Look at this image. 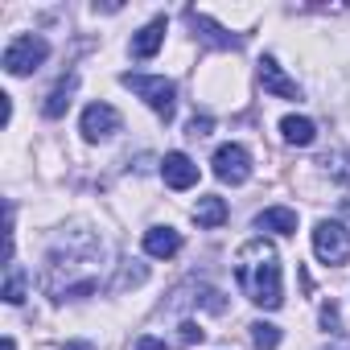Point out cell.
<instances>
[{"label": "cell", "mask_w": 350, "mask_h": 350, "mask_svg": "<svg viewBox=\"0 0 350 350\" xmlns=\"http://www.w3.org/2000/svg\"><path fill=\"white\" fill-rule=\"evenodd\" d=\"M103 256V243L75 227L66 235H58V243L50 247L46 256V293L54 301H79V297H91L99 288V276H95V264Z\"/></svg>", "instance_id": "6da1fadb"}, {"label": "cell", "mask_w": 350, "mask_h": 350, "mask_svg": "<svg viewBox=\"0 0 350 350\" xmlns=\"http://www.w3.org/2000/svg\"><path fill=\"white\" fill-rule=\"evenodd\" d=\"M235 280L243 288V297L260 309H280L284 305V288H280V256L272 247V239L256 235L239 247L235 256Z\"/></svg>", "instance_id": "7a4b0ae2"}, {"label": "cell", "mask_w": 350, "mask_h": 350, "mask_svg": "<svg viewBox=\"0 0 350 350\" xmlns=\"http://www.w3.org/2000/svg\"><path fill=\"white\" fill-rule=\"evenodd\" d=\"M120 83L128 87V91H136L161 120H173V107H178V87H173L165 75H120Z\"/></svg>", "instance_id": "3957f363"}, {"label": "cell", "mask_w": 350, "mask_h": 350, "mask_svg": "<svg viewBox=\"0 0 350 350\" xmlns=\"http://www.w3.org/2000/svg\"><path fill=\"white\" fill-rule=\"evenodd\" d=\"M46 58H50V42L38 38V33H21V38H13V42L5 46L0 66H5V75H13V79H25V75H33Z\"/></svg>", "instance_id": "277c9868"}, {"label": "cell", "mask_w": 350, "mask_h": 350, "mask_svg": "<svg viewBox=\"0 0 350 350\" xmlns=\"http://www.w3.org/2000/svg\"><path fill=\"white\" fill-rule=\"evenodd\" d=\"M313 256L321 260V264H346L350 260V231L338 223V219H321L317 227H313Z\"/></svg>", "instance_id": "5b68a950"}, {"label": "cell", "mask_w": 350, "mask_h": 350, "mask_svg": "<svg viewBox=\"0 0 350 350\" xmlns=\"http://www.w3.org/2000/svg\"><path fill=\"white\" fill-rule=\"evenodd\" d=\"M211 165H215V178L223 186H243L252 178V152L243 144H219Z\"/></svg>", "instance_id": "8992f818"}, {"label": "cell", "mask_w": 350, "mask_h": 350, "mask_svg": "<svg viewBox=\"0 0 350 350\" xmlns=\"http://www.w3.org/2000/svg\"><path fill=\"white\" fill-rule=\"evenodd\" d=\"M79 132H83V140H91V144L111 140V136L120 132V111H116L111 103H91V107H83Z\"/></svg>", "instance_id": "52a82bcc"}, {"label": "cell", "mask_w": 350, "mask_h": 350, "mask_svg": "<svg viewBox=\"0 0 350 350\" xmlns=\"http://www.w3.org/2000/svg\"><path fill=\"white\" fill-rule=\"evenodd\" d=\"M256 79H260V87H264L268 95H276V99H301L297 79H288V75H284V66H280L272 54H264V58L256 62Z\"/></svg>", "instance_id": "ba28073f"}, {"label": "cell", "mask_w": 350, "mask_h": 350, "mask_svg": "<svg viewBox=\"0 0 350 350\" xmlns=\"http://www.w3.org/2000/svg\"><path fill=\"white\" fill-rule=\"evenodd\" d=\"M186 21L194 25V33H198L206 46H219V50H243V33H227V29H223V25H215L206 13L186 9Z\"/></svg>", "instance_id": "9c48e42d"}, {"label": "cell", "mask_w": 350, "mask_h": 350, "mask_svg": "<svg viewBox=\"0 0 350 350\" xmlns=\"http://www.w3.org/2000/svg\"><path fill=\"white\" fill-rule=\"evenodd\" d=\"M161 178H165L169 190H190V186H198V165H194L186 152H165Z\"/></svg>", "instance_id": "30bf717a"}, {"label": "cell", "mask_w": 350, "mask_h": 350, "mask_svg": "<svg viewBox=\"0 0 350 350\" xmlns=\"http://www.w3.org/2000/svg\"><path fill=\"white\" fill-rule=\"evenodd\" d=\"M144 252L152 260H173L182 252V231H173V227H148L144 231Z\"/></svg>", "instance_id": "8fae6325"}, {"label": "cell", "mask_w": 350, "mask_h": 350, "mask_svg": "<svg viewBox=\"0 0 350 350\" xmlns=\"http://www.w3.org/2000/svg\"><path fill=\"white\" fill-rule=\"evenodd\" d=\"M161 46H165V17H157V21H148L140 33H132V46H128V50H132V58L144 62V58H152Z\"/></svg>", "instance_id": "7c38bea8"}, {"label": "cell", "mask_w": 350, "mask_h": 350, "mask_svg": "<svg viewBox=\"0 0 350 350\" xmlns=\"http://www.w3.org/2000/svg\"><path fill=\"white\" fill-rule=\"evenodd\" d=\"M75 91H79V75H66V79H58V87H54V91L46 95V103H42L46 120H58V116H66V107H70Z\"/></svg>", "instance_id": "4fadbf2b"}, {"label": "cell", "mask_w": 350, "mask_h": 350, "mask_svg": "<svg viewBox=\"0 0 350 350\" xmlns=\"http://www.w3.org/2000/svg\"><path fill=\"white\" fill-rule=\"evenodd\" d=\"M256 231H276V235H297V211L288 206H268L256 215Z\"/></svg>", "instance_id": "5bb4252c"}, {"label": "cell", "mask_w": 350, "mask_h": 350, "mask_svg": "<svg viewBox=\"0 0 350 350\" xmlns=\"http://www.w3.org/2000/svg\"><path fill=\"white\" fill-rule=\"evenodd\" d=\"M194 223L206 227V231L223 227V223H227V202H223L219 194H202V198L194 202Z\"/></svg>", "instance_id": "9a60e30c"}, {"label": "cell", "mask_w": 350, "mask_h": 350, "mask_svg": "<svg viewBox=\"0 0 350 350\" xmlns=\"http://www.w3.org/2000/svg\"><path fill=\"white\" fill-rule=\"evenodd\" d=\"M0 297H5L9 305H21L25 297H29V272L13 260V264H5V284H0Z\"/></svg>", "instance_id": "2e32d148"}, {"label": "cell", "mask_w": 350, "mask_h": 350, "mask_svg": "<svg viewBox=\"0 0 350 350\" xmlns=\"http://www.w3.org/2000/svg\"><path fill=\"white\" fill-rule=\"evenodd\" d=\"M280 136H284V144L305 148V144H313V140H317V124H313V120H305V116H284V120H280Z\"/></svg>", "instance_id": "e0dca14e"}, {"label": "cell", "mask_w": 350, "mask_h": 350, "mask_svg": "<svg viewBox=\"0 0 350 350\" xmlns=\"http://www.w3.org/2000/svg\"><path fill=\"white\" fill-rule=\"evenodd\" d=\"M144 280H148V268L136 264V260H124V268H120V276L111 280V288L120 293V288H128V284H144Z\"/></svg>", "instance_id": "ac0fdd59"}, {"label": "cell", "mask_w": 350, "mask_h": 350, "mask_svg": "<svg viewBox=\"0 0 350 350\" xmlns=\"http://www.w3.org/2000/svg\"><path fill=\"white\" fill-rule=\"evenodd\" d=\"M252 346H256V350H276V346H280V329H276L272 321H256V325H252Z\"/></svg>", "instance_id": "d6986e66"}, {"label": "cell", "mask_w": 350, "mask_h": 350, "mask_svg": "<svg viewBox=\"0 0 350 350\" xmlns=\"http://www.w3.org/2000/svg\"><path fill=\"white\" fill-rule=\"evenodd\" d=\"M190 301H194V305H202V309H211V313H223V309H227L223 293H219V288H211V284H198Z\"/></svg>", "instance_id": "ffe728a7"}, {"label": "cell", "mask_w": 350, "mask_h": 350, "mask_svg": "<svg viewBox=\"0 0 350 350\" xmlns=\"http://www.w3.org/2000/svg\"><path fill=\"white\" fill-rule=\"evenodd\" d=\"M211 128H215L211 116H194V120L186 124V136H190V140H202V136H211Z\"/></svg>", "instance_id": "44dd1931"}, {"label": "cell", "mask_w": 350, "mask_h": 350, "mask_svg": "<svg viewBox=\"0 0 350 350\" xmlns=\"http://www.w3.org/2000/svg\"><path fill=\"white\" fill-rule=\"evenodd\" d=\"M178 329H182V334H178V338H182V346H198V342L206 338V329H202V325H194V321H182Z\"/></svg>", "instance_id": "7402d4cb"}, {"label": "cell", "mask_w": 350, "mask_h": 350, "mask_svg": "<svg viewBox=\"0 0 350 350\" xmlns=\"http://www.w3.org/2000/svg\"><path fill=\"white\" fill-rule=\"evenodd\" d=\"M321 325H325V329H338V309H334V305L321 309Z\"/></svg>", "instance_id": "603a6c76"}, {"label": "cell", "mask_w": 350, "mask_h": 350, "mask_svg": "<svg viewBox=\"0 0 350 350\" xmlns=\"http://www.w3.org/2000/svg\"><path fill=\"white\" fill-rule=\"evenodd\" d=\"M136 350H169V346H165L161 338H140V342H136Z\"/></svg>", "instance_id": "cb8c5ba5"}, {"label": "cell", "mask_w": 350, "mask_h": 350, "mask_svg": "<svg viewBox=\"0 0 350 350\" xmlns=\"http://www.w3.org/2000/svg\"><path fill=\"white\" fill-rule=\"evenodd\" d=\"M66 350H91V346H87V342H70Z\"/></svg>", "instance_id": "d4e9b609"}, {"label": "cell", "mask_w": 350, "mask_h": 350, "mask_svg": "<svg viewBox=\"0 0 350 350\" xmlns=\"http://www.w3.org/2000/svg\"><path fill=\"white\" fill-rule=\"evenodd\" d=\"M5 350H17V342H13V338H5Z\"/></svg>", "instance_id": "484cf974"}]
</instances>
